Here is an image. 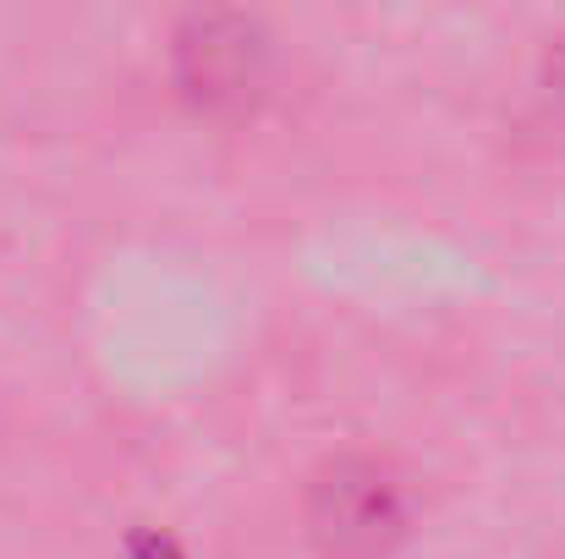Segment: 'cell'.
<instances>
[{"label":"cell","mask_w":565,"mask_h":559,"mask_svg":"<svg viewBox=\"0 0 565 559\" xmlns=\"http://www.w3.org/2000/svg\"><path fill=\"white\" fill-rule=\"evenodd\" d=\"M264 66H269V44L253 17L209 11L177 33L182 94L198 99L203 110H242L264 88Z\"/></svg>","instance_id":"cell-2"},{"label":"cell","mask_w":565,"mask_h":559,"mask_svg":"<svg viewBox=\"0 0 565 559\" xmlns=\"http://www.w3.org/2000/svg\"><path fill=\"white\" fill-rule=\"evenodd\" d=\"M401 522H406L401 488L374 461L341 455L313 477L308 527H313L319 549L330 559H379L401 538Z\"/></svg>","instance_id":"cell-1"},{"label":"cell","mask_w":565,"mask_h":559,"mask_svg":"<svg viewBox=\"0 0 565 559\" xmlns=\"http://www.w3.org/2000/svg\"><path fill=\"white\" fill-rule=\"evenodd\" d=\"M544 94H550V105L565 110V39L550 50V66H544Z\"/></svg>","instance_id":"cell-3"}]
</instances>
